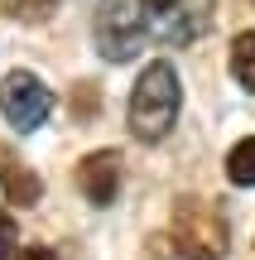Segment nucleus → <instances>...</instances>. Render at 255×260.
Segmentation results:
<instances>
[{
  "label": "nucleus",
  "mask_w": 255,
  "mask_h": 260,
  "mask_svg": "<svg viewBox=\"0 0 255 260\" xmlns=\"http://www.w3.org/2000/svg\"><path fill=\"white\" fill-rule=\"evenodd\" d=\"M178 102H183V87H178L173 63H164V58L150 63L140 73V82H135V92H130V111H125L130 135L144 140V145H159L173 130V121H178Z\"/></svg>",
  "instance_id": "1"
},
{
  "label": "nucleus",
  "mask_w": 255,
  "mask_h": 260,
  "mask_svg": "<svg viewBox=\"0 0 255 260\" xmlns=\"http://www.w3.org/2000/svg\"><path fill=\"white\" fill-rule=\"evenodd\" d=\"M169 232H173V251L183 260H222L227 255V222L207 198H178Z\"/></svg>",
  "instance_id": "2"
},
{
  "label": "nucleus",
  "mask_w": 255,
  "mask_h": 260,
  "mask_svg": "<svg viewBox=\"0 0 255 260\" xmlns=\"http://www.w3.org/2000/svg\"><path fill=\"white\" fill-rule=\"evenodd\" d=\"M144 0H101L96 5V24H92V39H96V53L106 63H125L144 48Z\"/></svg>",
  "instance_id": "3"
},
{
  "label": "nucleus",
  "mask_w": 255,
  "mask_h": 260,
  "mask_svg": "<svg viewBox=\"0 0 255 260\" xmlns=\"http://www.w3.org/2000/svg\"><path fill=\"white\" fill-rule=\"evenodd\" d=\"M48 111H53V92H48L34 73H10L5 82H0V116H5L19 135L39 130L48 121Z\"/></svg>",
  "instance_id": "4"
},
{
  "label": "nucleus",
  "mask_w": 255,
  "mask_h": 260,
  "mask_svg": "<svg viewBox=\"0 0 255 260\" xmlns=\"http://www.w3.org/2000/svg\"><path fill=\"white\" fill-rule=\"evenodd\" d=\"M77 188H82V198L96 203V207L116 203V193H121V154H116V149L87 154L82 164H77Z\"/></svg>",
  "instance_id": "5"
},
{
  "label": "nucleus",
  "mask_w": 255,
  "mask_h": 260,
  "mask_svg": "<svg viewBox=\"0 0 255 260\" xmlns=\"http://www.w3.org/2000/svg\"><path fill=\"white\" fill-rule=\"evenodd\" d=\"M207 24H212V0H178V5L164 15V29H159V34L173 39V44H193Z\"/></svg>",
  "instance_id": "6"
},
{
  "label": "nucleus",
  "mask_w": 255,
  "mask_h": 260,
  "mask_svg": "<svg viewBox=\"0 0 255 260\" xmlns=\"http://www.w3.org/2000/svg\"><path fill=\"white\" fill-rule=\"evenodd\" d=\"M231 77H236L246 92H255V34L231 39Z\"/></svg>",
  "instance_id": "7"
},
{
  "label": "nucleus",
  "mask_w": 255,
  "mask_h": 260,
  "mask_svg": "<svg viewBox=\"0 0 255 260\" xmlns=\"http://www.w3.org/2000/svg\"><path fill=\"white\" fill-rule=\"evenodd\" d=\"M227 178L241 183V188H255V135L241 140V145L227 154Z\"/></svg>",
  "instance_id": "8"
},
{
  "label": "nucleus",
  "mask_w": 255,
  "mask_h": 260,
  "mask_svg": "<svg viewBox=\"0 0 255 260\" xmlns=\"http://www.w3.org/2000/svg\"><path fill=\"white\" fill-rule=\"evenodd\" d=\"M0 10L19 24H44V19L58 15V0H0Z\"/></svg>",
  "instance_id": "9"
},
{
  "label": "nucleus",
  "mask_w": 255,
  "mask_h": 260,
  "mask_svg": "<svg viewBox=\"0 0 255 260\" xmlns=\"http://www.w3.org/2000/svg\"><path fill=\"white\" fill-rule=\"evenodd\" d=\"M5 193H10V203H39V178L34 174H29V169H15V164H10L5 169Z\"/></svg>",
  "instance_id": "10"
},
{
  "label": "nucleus",
  "mask_w": 255,
  "mask_h": 260,
  "mask_svg": "<svg viewBox=\"0 0 255 260\" xmlns=\"http://www.w3.org/2000/svg\"><path fill=\"white\" fill-rule=\"evenodd\" d=\"M15 217H10V212H0V260H5L10 251H15Z\"/></svg>",
  "instance_id": "11"
},
{
  "label": "nucleus",
  "mask_w": 255,
  "mask_h": 260,
  "mask_svg": "<svg viewBox=\"0 0 255 260\" xmlns=\"http://www.w3.org/2000/svg\"><path fill=\"white\" fill-rule=\"evenodd\" d=\"M178 5V0H144V15H154V19H164L169 10Z\"/></svg>",
  "instance_id": "12"
},
{
  "label": "nucleus",
  "mask_w": 255,
  "mask_h": 260,
  "mask_svg": "<svg viewBox=\"0 0 255 260\" xmlns=\"http://www.w3.org/2000/svg\"><path fill=\"white\" fill-rule=\"evenodd\" d=\"M19 260H58V255L44 251V246H29V251H19Z\"/></svg>",
  "instance_id": "13"
}]
</instances>
